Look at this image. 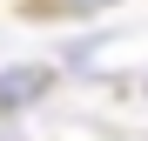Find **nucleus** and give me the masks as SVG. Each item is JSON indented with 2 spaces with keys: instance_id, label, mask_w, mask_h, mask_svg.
Returning <instances> with one entry per match:
<instances>
[{
  "instance_id": "1",
  "label": "nucleus",
  "mask_w": 148,
  "mask_h": 141,
  "mask_svg": "<svg viewBox=\"0 0 148 141\" xmlns=\"http://www.w3.org/2000/svg\"><path fill=\"white\" fill-rule=\"evenodd\" d=\"M40 87H47V67H7L0 74V114H20L27 101H40Z\"/></svg>"
},
{
  "instance_id": "2",
  "label": "nucleus",
  "mask_w": 148,
  "mask_h": 141,
  "mask_svg": "<svg viewBox=\"0 0 148 141\" xmlns=\"http://www.w3.org/2000/svg\"><path fill=\"white\" fill-rule=\"evenodd\" d=\"M67 7H108V0H67Z\"/></svg>"
}]
</instances>
